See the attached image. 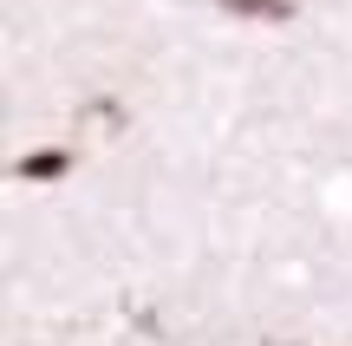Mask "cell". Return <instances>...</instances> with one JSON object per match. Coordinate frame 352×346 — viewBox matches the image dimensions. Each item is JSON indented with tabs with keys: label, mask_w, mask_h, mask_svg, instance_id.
<instances>
[{
	"label": "cell",
	"mask_w": 352,
	"mask_h": 346,
	"mask_svg": "<svg viewBox=\"0 0 352 346\" xmlns=\"http://www.w3.org/2000/svg\"><path fill=\"white\" fill-rule=\"evenodd\" d=\"M72 164H78V157L65 151V144H39V151H26L20 164H13V177H20V183H65Z\"/></svg>",
	"instance_id": "6da1fadb"
},
{
	"label": "cell",
	"mask_w": 352,
	"mask_h": 346,
	"mask_svg": "<svg viewBox=\"0 0 352 346\" xmlns=\"http://www.w3.org/2000/svg\"><path fill=\"white\" fill-rule=\"evenodd\" d=\"M222 13H241V20H261V26H287L294 20V0H215Z\"/></svg>",
	"instance_id": "7a4b0ae2"
}]
</instances>
